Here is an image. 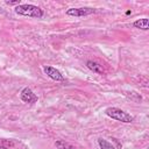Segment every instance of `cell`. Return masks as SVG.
<instances>
[{"label": "cell", "instance_id": "6da1fadb", "mask_svg": "<svg viewBox=\"0 0 149 149\" xmlns=\"http://www.w3.org/2000/svg\"><path fill=\"white\" fill-rule=\"evenodd\" d=\"M15 13L19 15L28 16V17H35V19H41L43 16V9L35 5L26 3V5H19L15 7Z\"/></svg>", "mask_w": 149, "mask_h": 149}, {"label": "cell", "instance_id": "7a4b0ae2", "mask_svg": "<svg viewBox=\"0 0 149 149\" xmlns=\"http://www.w3.org/2000/svg\"><path fill=\"white\" fill-rule=\"evenodd\" d=\"M105 113H106L107 116H109L114 120L125 122V123L133 122V120H134V118L129 113H127V112H125V111H122L121 108H118V107H108L105 111Z\"/></svg>", "mask_w": 149, "mask_h": 149}, {"label": "cell", "instance_id": "3957f363", "mask_svg": "<svg viewBox=\"0 0 149 149\" xmlns=\"http://www.w3.org/2000/svg\"><path fill=\"white\" fill-rule=\"evenodd\" d=\"M92 13H95L94 8H90V7H80V8H70L66 10V15L69 16H86L90 15Z\"/></svg>", "mask_w": 149, "mask_h": 149}, {"label": "cell", "instance_id": "277c9868", "mask_svg": "<svg viewBox=\"0 0 149 149\" xmlns=\"http://www.w3.org/2000/svg\"><path fill=\"white\" fill-rule=\"evenodd\" d=\"M20 98L22 101L28 102V104H34L37 101V95L29 88V87H24L21 93H20Z\"/></svg>", "mask_w": 149, "mask_h": 149}, {"label": "cell", "instance_id": "5b68a950", "mask_svg": "<svg viewBox=\"0 0 149 149\" xmlns=\"http://www.w3.org/2000/svg\"><path fill=\"white\" fill-rule=\"evenodd\" d=\"M43 70H44L45 74L48 77H50L52 80H56V81H63L64 80L63 74L57 69H55V68H52V66H44Z\"/></svg>", "mask_w": 149, "mask_h": 149}, {"label": "cell", "instance_id": "8992f818", "mask_svg": "<svg viewBox=\"0 0 149 149\" xmlns=\"http://www.w3.org/2000/svg\"><path fill=\"white\" fill-rule=\"evenodd\" d=\"M86 66H87L90 70H92L93 72L98 73V74H102V73L105 72L102 65H100L99 63H97V62H94V61H87V62H86Z\"/></svg>", "mask_w": 149, "mask_h": 149}, {"label": "cell", "instance_id": "52a82bcc", "mask_svg": "<svg viewBox=\"0 0 149 149\" xmlns=\"http://www.w3.org/2000/svg\"><path fill=\"white\" fill-rule=\"evenodd\" d=\"M133 26L135 28H139V29H142V30H148L149 29V20L147 17H143V19H139L136 21H134Z\"/></svg>", "mask_w": 149, "mask_h": 149}, {"label": "cell", "instance_id": "ba28073f", "mask_svg": "<svg viewBox=\"0 0 149 149\" xmlns=\"http://www.w3.org/2000/svg\"><path fill=\"white\" fill-rule=\"evenodd\" d=\"M98 144H99L100 149H115L112 143H109L108 141H106V140H104L101 137L98 139Z\"/></svg>", "mask_w": 149, "mask_h": 149}, {"label": "cell", "instance_id": "9c48e42d", "mask_svg": "<svg viewBox=\"0 0 149 149\" xmlns=\"http://www.w3.org/2000/svg\"><path fill=\"white\" fill-rule=\"evenodd\" d=\"M56 147H57V149H76L73 146H71L70 143L62 141V140L56 141Z\"/></svg>", "mask_w": 149, "mask_h": 149}, {"label": "cell", "instance_id": "30bf717a", "mask_svg": "<svg viewBox=\"0 0 149 149\" xmlns=\"http://www.w3.org/2000/svg\"><path fill=\"white\" fill-rule=\"evenodd\" d=\"M7 5H20V0H16V1H6Z\"/></svg>", "mask_w": 149, "mask_h": 149}, {"label": "cell", "instance_id": "8fae6325", "mask_svg": "<svg viewBox=\"0 0 149 149\" xmlns=\"http://www.w3.org/2000/svg\"><path fill=\"white\" fill-rule=\"evenodd\" d=\"M0 149H7L6 147H0Z\"/></svg>", "mask_w": 149, "mask_h": 149}, {"label": "cell", "instance_id": "7c38bea8", "mask_svg": "<svg viewBox=\"0 0 149 149\" xmlns=\"http://www.w3.org/2000/svg\"><path fill=\"white\" fill-rule=\"evenodd\" d=\"M0 9H1V8H0Z\"/></svg>", "mask_w": 149, "mask_h": 149}]
</instances>
